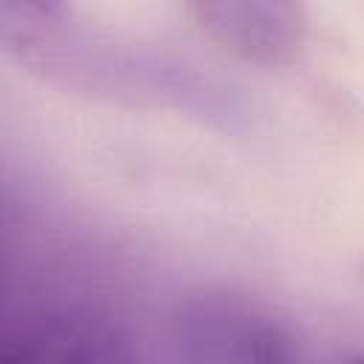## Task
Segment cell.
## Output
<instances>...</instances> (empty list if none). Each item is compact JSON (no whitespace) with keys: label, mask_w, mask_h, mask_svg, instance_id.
<instances>
[{"label":"cell","mask_w":364,"mask_h":364,"mask_svg":"<svg viewBox=\"0 0 364 364\" xmlns=\"http://www.w3.org/2000/svg\"><path fill=\"white\" fill-rule=\"evenodd\" d=\"M173 333L188 364H296L290 327L247 296L188 299L173 318Z\"/></svg>","instance_id":"6da1fadb"},{"label":"cell","mask_w":364,"mask_h":364,"mask_svg":"<svg viewBox=\"0 0 364 364\" xmlns=\"http://www.w3.org/2000/svg\"><path fill=\"white\" fill-rule=\"evenodd\" d=\"M0 364H134V347L102 307L40 304L6 321Z\"/></svg>","instance_id":"7a4b0ae2"},{"label":"cell","mask_w":364,"mask_h":364,"mask_svg":"<svg viewBox=\"0 0 364 364\" xmlns=\"http://www.w3.org/2000/svg\"><path fill=\"white\" fill-rule=\"evenodd\" d=\"M188 14L213 43L256 65L293 63L307 34L304 6L287 0H199Z\"/></svg>","instance_id":"3957f363"},{"label":"cell","mask_w":364,"mask_h":364,"mask_svg":"<svg viewBox=\"0 0 364 364\" xmlns=\"http://www.w3.org/2000/svg\"><path fill=\"white\" fill-rule=\"evenodd\" d=\"M355 364H364V361H355Z\"/></svg>","instance_id":"277c9868"}]
</instances>
